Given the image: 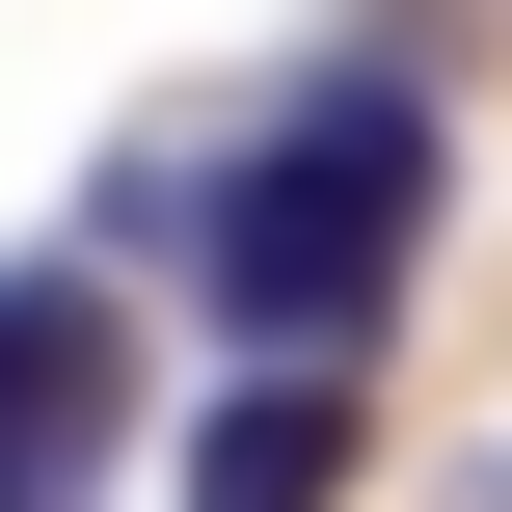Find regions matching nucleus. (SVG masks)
<instances>
[{"label": "nucleus", "mask_w": 512, "mask_h": 512, "mask_svg": "<svg viewBox=\"0 0 512 512\" xmlns=\"http://www.w3.org/2000/svg\"><path fill=\"white\" fill-rule=\"evenodd\" d=\"M351 459H378L351 378H216L189 405V512H351Z\"/></svg>", "instance_id": "obj_2"}, {"label": "nucleus", "mask_w": 512, "mask_h": 512, "mask_svg": "<svg viewBox=\"0 0 512 512\" xmlns=\"http://www.w3.org/2000/svg\"><path fill=\"white\" fill-rule=\"evenodd\" d=\"M405 243H432V81H405V54H378V81L324 54V81H270L243 135H189V270H162V297H216L243 378H378Z\"/></svg>", "instance_id": "obj_1"}]
</instances>
